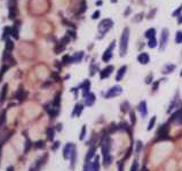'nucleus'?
<instances>
[{"instance_id":"obj_1","label":"nucleus","mask_w":182,"mask_h":171,"mask_svg":"<svg viewBox=\"0 0 182 171\" xmlns=\"http://www.w3.org/2000/svg\"><path fill=\"white\" fill-rule=\"evenodd\" d=\"M130 29L125 27L120 34V39H119V56L125 57L127 54V49H128V41H130Z\"/></svg>"},{"instance_id":"obj_2","label":"nucleus","mask_w":182,"mask_h":171,"mask_svg":"<svg viewBox=\"0 0 182 171\" xmlns=\"http://www.w3.org/2000/svg\"><path fill=\"white\" fill-rule=\"evenodd\" d=\"M113 26V21L111 19H103L100 23H98V32H100V34L104 37L105 36V33L110 30L111 27Z\"/></svg>"},{"instance_id":"obj_3","label":"nucleus","mask_w":182,"mask_h":171,"mask_svg":"<svg viewBox=\"0 0 182 171\" xmlns=\"http://www.w3.org/2000/svg\"><path fill=\"white\" fill-rule=\"evenodd\" d=\"M169 123H164V124H162V126L159 127V129H158L156 139H158V140L169 139Z\"/></svg>"},{"instance_id":"obj_4","label":"nucleus","mask_w":182,"mask_h":171,"mask_svg":"<svg viewBox=\"0 0 182 171\" xmlns=\"http://www.w3.org/2000/svg\"><path fill=\"white\" fill-rule=\"evenodd\" d=\"M169 31L167 27H164L160 34V44H159V50L164 51L166 49V46L169 44Z\"/></svg>"},{"instance_id":"obj_5","label":"nucleus","mask_w":182,"mask_h":171,"mask_svg":"<svg viewBox=\"0 0 182 171\" xmlns=\"http://www.w3.org/2000/svg\"><path fill=\"white\" fill-rule=\"evenodd\" d=\"M123 93V88L120 86H113L111 88L108 89V91L104 94V98L105 99H111L113 97H117Z\"/></svg>"},{"instance_id":"obj_6","label":"nucleus","mask_w":182,"mask_h":171,"mask_svg":"<svg viewBox=\"0 0 182 171\" xmlns=\"http://www.w3.org/2000/svg\"><path fill=\"white\" fill-rule=\"evenodd\" d=\"M115 47H116V41L113 40V41L109 44V47L105 49V51L103 53V55H102V61H103V62L108 63L111 58H112V56H113V49H115Z\"/></svg>"},{"instance_id":"obj_7","label":"nucleus","mask_w":182,"mask_h":171,"mask_svg":"<svg viewBox=\"0 0 182 171\" xmlns=\"http://www.w3.org/2000/svg\"><path fill=\"white\" fill-rule=\"evenodd\" d=\"M8 12L9 19H14L17 15V0H8Z\"/></svg>"},{"instance_id":"obj_8","label":"nucleus","mask_w":182,"mask_h":171,"mask_svg":"<svg viewBox=\"0 0 182 171\" xmlns=\"http://www.w3.org/2000/svg\"><path fill=\"white\" fill-rule=\"evenodd\" d=\"M110 143L111 140L109 137H107V138H104L102 140V143H101V153H102V155H103V158H107L108 155H109V153H110Z\"/></svg>"},{"instance_id":"obj_9","label":"nucleus","mask_w":182,"mask_h":171,"mask_svg":"<svg viewBox=\"0 0 182 171\" xmlns=\"http://www.w3.org/2000/svg\"><path fill=\"white\" fill-rule=\"evenodd\" d=\"M69 41H70V37L66 34L64 38H62L61 40H60L59 44H56V46H55V53H56V54L62 53V51H63V49L65 48L66 44H68Z\"/></svg>"},{"instance_id":"obj_10","label":"nucleus","mask_w":182,"mask_h":171,"mask_svg":"<svg viewBox=\"0 0 182 171\" xmlns=\"http://www.w3.org/2000/svg\"><path fill=\"white\" fill-rule=\"evenodd\" d=\"M76 150V145H73L71 143H69V144H66L65 147L63 148V158H70L72 155V152Z\"/></svg>"},{"instance_id":"obj_11","label":"nucleus","mask_w":182,"mask_h":171,"mask_svg":"<svg viewBox=\"0 0 182 171\" xmlns=\"http://www.w3.org/2000/svg\"><path fill=\"white\" fill-rule=\"evenodd\" d=\"M113 70H115L113 65H108L107 67H104L103 70L100 71V78H101V80H104V79L109 78V76H111V73L113 72Z\"/></svg>"},{"instance_id":"obj_12","label":"nucleus","mask_w":182,"mask_h":171,"mask_svg":"<svg viewBox=\"0 0 182 171\" xmlns=\"http://www.w3.org/2000/svg\"><path fill=\"white\" fill-rule=\"evenodd\" d=\"M137 110L141 114V118H145L147 114H148V105H147V101H141L137 105Z\"/></svg>"},{"instance_id":"obj_13","label":"nucleus","mask_w":182,"mask_h":171,"mask_svg":"<svg viewBox=\"0 0 182 171\" xmlns=\"http://www.w3.org/2000/svg\"><path fill=\"white\" fill-rule=\"evenodd\" d=\"M169 120L172 122H175V123H179V124H182V108L181 110H178L174 113L172 114L171 119Z\"/></svg>"},{"instance_id":"obj_14","label":"nucleus","mask_w":182,"mask_h":171,"mask_svg":"<svg viewBox=\"0 0 182 171\" xmlns=\"http://www.w3.org/2000/svg\"><path fill=\"white\" fill-rule=\"evenodd\" d=\"M137 62L142 65H145L150 62V56L148 53H141L139 56H137Z\"/></svg>"},{"instance_id":"obj_15","label":"nucleus","mask_w":182,"mask_h":171,"mask_svg":"<svg viewBox=\"0 0 182 171\" xmlns=\"http://www.w3.org/2000/svg\"><path fill=\"white\" fill-rule=\"evenodd\" d=\"M85 105H87V106H92L95 101H96V96L95 94H93V93H90L87 96H85Z\"/></svg>"},{"instance_id":"obj_16","label":"nucleus","mask_w":182,"mask_h":171,"mask_svg":"<svg viewBox=\"0 0 182 171\" xmlns=\"http://www.w3.org/2000/svg\"><path fill=\"white\" fill-rule=\"evenodd\" d=\"M80 88H81V91H83V96H87L90 94V89H91V82L88 81V80H85L84 82L81 83V86H80Z\"/></svg>"},{"instance_id":"obj_17","label":"nucleus","mask_w":182,"mask_h":171,"mask_svg":"<svg viewBox=\"0 0 182 171\" xmlns=\"http://www.w3.org/2000/svg\"><path fill=\"white\" fill-rule=\"evenodd\" d=\"M84 107H85L84 104H77V105L75 106V108H73V111H72V118L80 116L81 113H83V111H84Z\"/></svg>"},{"instance_id":"obj_18","label":"nucleus","mask_w":182,"mask_h":171,"mask_svg":"<svg viewBox=\"0 0 182 171\" xmlns=\"http://www.w3.org/2000/svg\"><path fill=\"white\" fill-rule=\"evenodd\" d=\"M95 151H96V147L95 145H92L90 151L86 155V160H85V163H91V160H93V156L95 155Z\"/></svg>"},{"instance_id":"obj_19","label":"nucleus","mask_w":182,"mask_h":171,"mask_svg":"<svg viewBox=\"0 0 182 171\" xmlns=\"http://www.w3.org/2000/svg\"><path fill=\"white\" fill-rule=\"evenodd\" d=\"M126 71H127V66L126 65H124L122 66L117 72V76H116V81H122L123 80V78L125 76L126 74Z\"/></svg>"},{"instance_id":"obj_20","label":"nucleus","mask_w":182,"mask_h":171,"mask_svg":"<svg viewBox=\"0 0 182 171\" xmlns=\"http://www.w3.org/2000/svg\"><path fill=\"white\" fill-rule=\"evenodd\" d=\"M175 65L174 64H166V65H164V67H163L162 70V73L163 74H171L173 71L175 70Z\"/></svg>"},{"instance_id":"obj_21","label":"nucleus","mask_w":182,"mask_h":171,"mask_svg":"<svg viewBox=\"0 0 182 171\" xmlns=\"http://www.w3.org/2000/svg\"><path fill=\"white\" fill-rule=\"evenodd\" d=\"M2 61H4V62H10V65H14V64H15V61H14V58L12 57V53L9 50H5Z\"/></svg>"},{"instance_id":"obj_22","label":"nucleus","mask_w":182,"mask_h":171,"mask_svg":"<svg viewBox=\"0 0 182 171\" xmlns=\"http://www.w3.org/2000/svg\"><path fill=\"white\" fill-rule=\"evenodd\" d=\"M83 57H84V53H83V51L76 53V54L71 57V63H80L81 59H83Z\"/></svg>"},{"instance_id":"obj_23","label":"nucleus","mask_w":182,"mask_h":171,"mask_svg":"<svg viewBox=\"0 0 182 171\" xmlns=\"http://www.w3.org/2000/svg\"><path fill=\"white\" fill-rule=\"evenodd\" d=\"M178 104H179V93H176V97H174V99L172 101V103L169 104V108H167V112L169 113H171L174 108H175V106H178Z\"/></svg>"},{"instance_id":"obj_24","label":"nucleus","mask_w":182,"mask_h":171,"mask_svg":"<svg viewBox=\"0 0 182 171\" xmlns=\"http://www.w3.org/2000/svg\"><path fill=\"white\" fill-rule=\"evenodd\" d=\"M144 37L148 39V40H150V39L152 38H156V30L155 29H148L147 31L144 32Z\"/></svg>"},{"instance_id":"obj_25","label":"nucleus","mask_w":182,"mask_h":171,"mask_svg":"<svg viewBox=\"0 0 182 171\" xmlns=\"http://www.w3.org/2000/svg\"><path fill=\"white\" fill-rule=\"evenodd\" d=\"M7 89H8V84H4V87L1 89V94H0V103H4L6 99Z\"/></svg>"},{"instance_id":"obj_26","label":"nucleus","mask_w":182,"mask_h":171,"mask_svg":"<svg viewBox=\"0 0 182 171\" xmlns=\"http://www.w3.org/2000/svg\"><path fill=\"white\" fill-rule=\"evenodd\" d=\"M9 36H12V27L6 26V27L4 29V36H2V39H4V40H8V37H9Z\"/></svg>"},{"instance_id":"obj_27","label":"nucleus","mask_w":182,"mask_h":171,"mask_svg":"<svg viewBox=\"0 0 182 171\" xmlns=\"http://www.w3.org/2000/svg\"><path fill=\"white\" fill-rule=\"evenodd\" d=\"M155 123H156V116L154 115L151 119L149 120V123H148V127H147V130L150 131V130H152L154 127H155Z\"/></svg>"},{"instance_id":"obj_28","label":"nucleus","mask_w":182,"mask_h":171,"mask_svg":"<svg viewBox=\"0 0 182 171\" xmlns=\"http://www.w3.org/2000/svg\"><path fill=\"white\" fill-rule=\"evenodd\" d=\"M25 96H26L25 91H24V89H23V87L21 86L20 89H19V91L16 93V97H17V98H20L21 101H22V99H23V98H24Z\"/></svg>"},{"instance_id":"obj_29","label":"nucleus","mask_w":182,"mask_h":171,"mask_svg":"<svg viewBox=\"0 0 182 171\" xmlns=\"http://www.w3.org/2000/svg\"><path fill=\"white\" fill-rule=\"evenodd\" d=\"M47 138L49 140H53L54 139V136H55V130H54V128H48L47 129Z\"/></svg>"},{"instance_id":"obj_30","label":"nucleus","mask_w":182,"mask_h":171,"mask_svg":"<svg viewBox=\"0 0 182 171\" xmlns=\"http://www.w3.org/2000/svg\"><path fill=\"white\" fill-rule=\"evenodd\" d=\"M12 36H13L15 39H19V29H17V24H15V25L12 27Z\"/></svg>"},{"instance_id":"obj_31","label":"nucleus","mask_w":182,"mask_h":171,"mask_svg":"<svg viewBox=\"0 0 182 171\" xmlns=\"http://www.w3.org/2000/svg\"><path fill=\"white\" fill-rule=\"evenodd\" d=\"M71 168H73L76 165V160H77V150H75L72 152V155H71Z\"/></svg>"},{"instance_id":"obj_32","label":"nucleus","mask_w":182,"mask_h":171,"mask_svg":"<svg viewBox=\"0 0 182 171\" xmlns=\"http://www.w3.org/2000/svg\"><path fill=\"white\" fill-rule=\"evenodd\" d=\"M175 42L178 44H182V31H178L175 34Z\"/></svg>"},{"instance_id":"obj_33","label":"nucleus","mask_w":182,"mask_h":171,"mask_svg":"<svg viewBox=\"0 0 182 171\" xmlns=\"http://www.w3.org/2000/svg\"><path fill=\"white\" fill-rule=\"evenodd\" d=\"M148 47H149V48H155V47H157L156 38H152L150 39V40H148Z\"/></svg>"},{"instance_id":"obj_34","label":"nucleus","mask_w":182,"mask_h":171,"mask_svg":"<svg viewBox=\"0 0 182 171\" xmlns=\"http://www.w3.org/2000/svg\"><path fill=\"white\" fill-rule=\"evenodd\" d=\"M130 171H139V162H137L136 160H134V161H133V163H132V165H131Z\"/></svg>"},{"instance_id":"obj_35","label":"nucleus","mask_w":182,"mask_h":171,"mask_svg":"<svg viewBox=\"0 0 182 171\" xmlns=\"http://www.w3.org/2000/svg\"><path fill=\"white\" fill-rule=\"evenodd\" d=\"M14 48V44H13V41L12 40H6V50H9V51H12V49Z\"/></svg>"},{"instance_id":"obj_36","label":"nucleus","mask_w":182,"mask_h":171,"mask_svg":"<svg viewBox=\"0 0 182 171\" xmlns=\"http://www.w3.org/2000/svg\"><path fill=\"white\" fill-rule=\"evenodd\" d=\"M86 131H87V128H86V126H83V128H81V131H80V136H79V139H80V140H84L85 136H86Z\"/></svg>"},{"instance_id":"obj_37","label":"nucleus","mask_w":182,"mask_h":171,"mask_svg":"<svg viewBox=\"0 0 182 171\" xmlns=\"http://www.w3.org/2000/svg\"><path fill=\"white\" fill-rule=\"evenodd\" d=\"M104 158V160H103L104 167H108V165L111 163V161H112V156H111V155H108L107 158Z\"/></svg>"},{"instance_id":"obj_38","label":"nucleus","mask_w":182,"mask_h":171,"mask_svg":"<svg viewBox=\"0 0 182 171\" xmlns=\"http://www.w3.org/2000/svg\"><path fill=\"white\" fill-rule=\"evenodd\" d=\"M8 67H9L8 65H4V66L1 67V70H0V81L2 80V76H4V74L6 73V71L8 70Z\"/></svg>"},{"instance_id":"obj_39","label":"nucleus","mask_w":182,"mask_h":171,"mask_svg":"<svg viewBox=\"0 0 182 171\" xmlns=\"http://www.w3.org/2000/svg\"><path fill=\"white\" fill-rule=\"evenodd\" d=\"M5 121H6V111H4L1 115H0V128L2 127V124L5 123Z\"/></svg>"},{"instance_id":"obj_40","label":"nucleus","mask_w":182,"mask_h":171,"mask_svg":"<svg viewBox=\"0 0 182 171\" xmlns=\"http://www.w3.org/2000/svg\"><path fill=\"white\" fill-rule=\"evenodd\" d=\"M142 147H143V144H142V141L141 140H139L136 143V147H135V152L136 153H140L141 152V150H142Z\"/></svg>"},{"instance_id":"obj_41","label":"nucleus","mask_w":182,"mask_h":171,"mask_svg":"<svg viewBox=\"0 0 182 171\" xmlns=\"http://www.w3.org/2000/svg\"><path fill=\"white\" fill-rule=\"evenodd\" d=\"M181 12H182V5H181V6H180V7H179V8L176 9V10H174L172 15H173L174 17H179V16L181 15Z\"/></svg>"},{"instance_id":"obj_42","label":"nucleus","mask_w":182,"mask_h":171,"mask_svg":"<svg viewBox=\"0 0 182 171\" xmlns=\"http://www.w3.org/2000/svg\"><path fill=\"white\" fill-rule=\"evenodd\" d=\"M60 94H57V96L55 97V99H54V103H53V105H54V107H59L60 106Z\"/></svg>"},{"instance_id":"obj_43","label":"nucleus","mask_w":182,"mask_h":171,"mask_svg":"<svg viewBox=\"0 0 182 171\" xmlns=\"http://www.w3.org/2000/svg\"><path fill=\"white\" fill-rule=\"evenodd\" d=\"M30 147H31V141H30L29 139H26V141H25V147H24V153H28V152H29Z\"/></svg>"},{"instance_id":"obj_44","label":"nucleus","mask_w":182,"mask_h":171,"mask_svg":"<svg viewBox=\"0 0 182 171\" xmlns=\"http://www.w3.org/2000/svg\"><path fill=\"white\" fill-rule=\"evenodd\" d=\"M62 62L64 64H68V63H71V57L69 56V55H65L63 57V59H62Z\"/></svg>"},{"instance_id":"obj_45","label":"nucleus","mask_w":182,"mask_h":171,"mask_svg":"<svg viewBox=\"0 0 182 171\" xmlns=\"http://www.w3.org/2000/svg\"><path fill=\"white\" fill-rule=\"evenodd\" d=\"M34 146H36V148H43V147L45 146V144H44L43 140H39V141H37V143L34 144Z\"/></svg>"},{"instance_id":"obj_46","label":"nucleus","mask_w":182,"mask_h":171,"mask_svg":"<svg viewBox=\"0 0 182 171\" xmlns=\"http://www.w3.org/2000/svg\"><path fill=\"white\" fill-rule=\"evenodd\" d=\"M144 82L147 83V84H150V83L152 82V74H151V73L149 74V76L145 78V81H144Z\"/></svg>"},{"instance_id":"obj_47","label":"nucleus","mask_w":182,"mask_h":171,"mask_svg":"<svg viewBox=\"0 0 182 171\" xmlns=\"http://www.w3.org/2000/svg\"><path fill=\"white\" fill-rule=\"evenodd\" d=\"M98 16H100V10H96L95 13L92 15V19H98Z\"/></svg>"},{"instance_id":"obj_48","label":"nucleus","mask_w":182,"mask_h":171,"mask_svg":"<svg viewBox=\"0 0 182 171\" xmlns=\"http://www.w3.org/2000/svg\"><path fill=\"white\" fill-rule=\"evenodd\" d=\"M131 119H132V124H135V114H134V112H131Z\"/></svg>"},{"instance_id":"obj_49","label":"nucleus","mask_w":182,"mask_h":171,"mask_svg":"<svg viewBox=\"0 0 182 171\" xmlns=\"http://www.w3.org/2000/svg\"><path fill=\"white\" fill-rule=\"evenodd\" d=\"M59 146H60V141H56V143H55V145H53L52 150H53V151L57 150V148H59Z\"/></svg>"},{"instance_id":"obj_50","label":"nucleus","mask_w":182,"mask_h":171,"mask_svg":"<svg viewBox=\"0 0 182 171\" xmlns=\"http://www.w3.org/2000/svg\"><path fill=\"white\" fill-rule=\"evenodd\" d=\"M158 87H159V81L154 84V87H152V91H156L157 89H158Z\"/></svg>"},{"instance_id":"obj_51","label":"nucleus","mask_w":182,"mask_h":171,"mask_svg":"<svg viewBox=\"0 0 182 171\" xmlns=\"http://www.w3.org/2000/svg\"><path fill=\"white\" fill-rule=\"evenodd\" d=\"M178 19H178V23H179V24H182V15H180Z\"/></svg>"},{"instance_id":"obj_52","label":"nucleus","mask_w":182,"mask_h":171,"mask_svg":"<svg viewBox=\"0 0 182 171\" xmlns=\"http://www.w3.org/2000/svg\"><path fill=\"white\" fill-rule=\"evenodd\" d=\"M102 4H103V1H102V0H98V2H96V5H98V6H100V5H102Z\"/></svg>"},{"instance_id":"obj_53","label":"nucleus","mask_w":182,"mask_h":171,"mask_svg":"<svg viewBox=\"0 0 182 171\" xmlns=\"http://www.w3.org/2000/svg\"><path fill=\"white\" fill-rule=\"evenodd\" d=\"M7 171H14V168L13 167H9V168H7Z\"/></svg>"},{"instance_id":"obj_54","label":"nucleus","mask_w":182,"mask_h":171,"mask_svg":"<svg viewBox=\"0 0 182 171\" xmlns=\"http://www.w3.org/2000/svg\"><path fill=\"white\" fill-rule=\"evenodd\" d=\"M141 171H149V170H148V168H147V167H143Z\"/></svg>"},{"instance_id":"obj_55","label":"nucleus","mask_w":182,"mask_h":171,"mask_svg":"<svg viewBox=\"0 0 182 171\" xmlns=\"http://www.w3.org/2000/svg\"><path fill=\"white\" fill-rule=\"evenodd\" d=\"M111 2H116V1H117V0H110Z\"/></svg>"},{"instance_id":"obj_56","label":"nucleus","mask_w":182,"mask_h":171,"mask_svg":"<svg viewBox=\"0 0 182 171\" xmlns=\"http://www.w3.org/2000/svg\"><path fill=\"white\" fill-rule=\"evenodd\" d=\"M180 76H182V71H181V73H180Z\"/></svg>"}]
</instances>
